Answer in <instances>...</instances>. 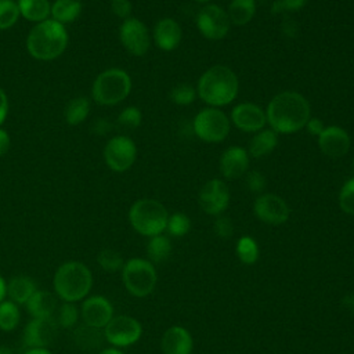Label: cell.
<instances>
[{"label": "cell", "mask_w": 354, "mask_h": 354, "mask_svg": "<svg viewBox=\"0 0 354 354\" xmlns=\"http://www.w3.org/2000/svg\"><path fill=\"white\" fill-rule=\"evenodd\" d=\"M310 116V102L304 95L293 90L275 94L266 109L267 124L277 134H293L300 131Z\"/></svg>", "instance_id": "6da1fadb"}, {"label": "cell", "mask_w": 354, "mask_h": 354, "mask_svg": "<svg viewBox=\"0 0 354 354\" xmlns=\"http://www.w3.org/2000/svg\"><path fill=\"white\" fill-rule=\"evenodd\" d=\"M239 82L235 72L225 65L206 69L196 83V95L209 106L230 105L238 95Z\"/></svg>", "instance_id": "7a4b0ae2"}, {"label": "cell", "mask_w": 354, "mask_h": 354, "mask_svg": "<svg viewBox=\"0 0 354 354\" xmlns=\"http://www.w3.org/2000/svg\"><path fill=\"white\" fill-rule=\"evenodd\" d=\"M68 46L65 26L54 19L36 24L26 37L28 53L39 61H51L59 57Z\"/></svg>", "instance_id": "3957f363"}, {"label": "cell", "mask_w": 354, "mask_h": 354, "mask_svg": "<svg viewBox=\"0 0 354 354\" xmlns=\"http://www.w3.org/2000/svg\"><path fill=\"white\" fill-rule=\"evenodd\" d=\"M53 283L57 295L64 301L75 303L88 295L93 277L86 264L80 261H66L55 271Z\"/></svg>", "instance_id": "277c9868"}, {"label": "cell", "mask_w": 354, "mask_h": 354, "mask_svg": "<svg viewBox=\"0 0 354 354\" xmlns=\"http://www.w3.org/2000/svg\"><path fill=\"white\" fill-rule=\"evenodd\" d=\"M131 91V77L120 68H109L101 72L91 87L93 100L105 106L122 102Z\"/></svg>", "instance_id": "5b68a950"}, {"label": "cell", "mask_w": 354, "mask_h": 354, "mask_svg": "<svg viewBox=\"0 0 354 354\" xmlns=\"http://www.w3.org/2000/svg\"><path fill=\"white\" fill-rule=\"evenodd\" d=\"M167 209L155 199H138L129 210V221L131 227L144 236H155L162 234L167 225Z\"/></svg>", "instance_id": "8992f818"}, {"label": "cell", "mask_w": 354, "mask_h": 354, "mask_svg": "<svg viewBox=\"0 0 354 354\" xmlns=\"http://www.w3.org/2000/svg\"><path fill=\"white\" fill-rule=\"evenodd\" d=\"M192 129L199 140L209 144H217L223 142L230 134L231 122L220 108L206 106L195 115Z\"/></svg>", "instance_id": "52a82bcc"}, {"label": "cell", "mask_w": 354, "mask_h": 354, "mask_svg": "<svg viewBox=\"0 0 354 354\" xmlns=\"http://www.w3.org/2000/svg\"><path fill=\"white\" fill-rule=\"evenodd\" d=\"M122 279L130 295L145 297L156 285V271L149 260L130 259L122 268Z\"/></svg>", "instance_id": "ba28073f"}, {"label": "cell", "mask_w": 354, "mask_h": 354, "mask_svg": "<svg viewBox=\"0 0 354 354\" xmlns=\"http://www.w3.org/2000/svg\"><path fill=\"white\" fill-rule=\"evenodd\" d=\"M199 33L212 41L224 39L231 28V22L227 11L213 3L205 4L196 14L195 18Z\"/></svg>", "instance_id": "9c48e42d"}, {"label": "cell", "mask_w": 354, "mask_h": 354, "mask_svg": "<svg viewBox=\"0 0 354 354\" xmlns=\"http://www.w3.org/2000/svg\"><path fill=\"white\" fill-rule=\"evenodd\" d=\"M137 158L136 142L127 136H115L105 144L104 159L106 166L116 171L123 173L129 170Z\"/></svg>", "instance_id": "30bf717a"}, {"label": "cell", "mask_w": 354, "mask_h": 354, "mask_svg": "<svg viewBox=\"0 0 354 354\" xmlns=\"http://www.w3.org/2000/svg\"><path fill=\"white\" fill-rule=\"evenodd\" d=\"M119 39L122 46L134 57H142L151 47V37L147 25L130 17L124 19L119 28Z\"/></svg>", "instance_id": "8fae6325"}, {"label": "cell", "mask_w": 354, "mask_h": 354, "mask_svg": "<svg viewBox=\"0 0 354 354\" xmlns=\"http://www.w3.org/2000/svg\"><path fill=\"white\" fill-rule=\"evenodd\" d=\"M198 202L206 214L216 217L223 214L230 205L228 185L221 178H210L202 185Z\"/></svg>", "instance_id": "7c38bea8"}, {"label": "cell", "mask_w": 354, "mask_h": 354, "mask_svg": "<svg viewBox=\"0 0 354 354\" xmlns=\"http://www.w3.org/2000/svg\"><path fill=\"white\" fill-rule=\"evenodd\" d=\"M142 333L141 324L129 315L112 317L104 330V337L116 347H126L140 340Z\"/></svg>", "instance_id": "4fadbf2b"}, {"label": "cell", "mask_w": 354, "mask_h": 354, "mask_svg": "<svg viewBox=\"0 0 354 354\" xmlns=\"http://www.w3.org/2000/svg\"><path fill=\"white\" fill-rule=\"evenodd\" d=\"M254 216L268 225L285 224L290 210L285 199L275 194H260L253 203Z\"/></svg>", "instance_id": "5bb4252c"}, {"label": "cell", "mask_w": 354, "mask_h": 354, "mask_svg": "<svg viewBox=\"0 0 354 354\" xmlns=\"http://www.w3.org/2000/svg\"><path fill=\"white\" fill-rule=\"evenodd\" d=\"M230 122L243 133H257L267 124L266 111L254 102H239L231 109Z\"/></svg>", "instance_id": "9a60e30c"}, {"label": "cell", "mask_w": 354, "mask_h": 354, "mask_svg": "<svg viewBox=\"0 0 354 354\" xmlns=\"http://www.w3.org/2000/svg\"><path fill=\"white\" fill-rule=\"evenodd\" d=\"M57 336V324L53 318H33L25 328L24 343L29 348H47Z\"/></svg>", "instance_id": "2e32d148"}, {"label": "cell", "mask_w": 354, "mask_h": 354, "mask_svg": "<svg viewBox=\"0 0 354 354\" xmlns=\"http://www.w3.org/2000/svg\"><path fill=\"white\" fill-rule=\"evenodd\" d=\"M318 147L321 152L329 158H342L348 152L351 138L343 127L332 124L326 126L319 134Z\"/></svg>", "instance_id": "e0dca14e"}, {"label": "cell", "mask_w": 354, "mask_h": 354, "mask_svg": "<svg viewBox=\"0 0 354 354\" xmlns=\"http://www.w3.org/2000/svg\"><path fill=\"white\" fill-rule=\"evenodd\" d=\"M220 173L227 180H235L248 173L249 153L248 149L239 145L228 147L220 156Z\"/></svg>", "instance_id": "ac0fdd59"}, {"label": "cell", "mask_w": 354, "mask_h": 354, "mask_svg": "<svg viewBox=\"0 0 354 354\" xmlns=\"http://www.w3.org/2000/svg\"><path fill=\"white\" fill-rule=\"evenodd\" d=\"M82 317L86 325L91 328H105L113 317V307L104 296H91L83 301Z\"/></svg>", "instance_id": "d6986e66"}, {"label": "cell", "mask_w": 354, "mask_h": 354, "mask_svg": "<svg viewBox=\"0 0 354 354\" xmlns=\"http://www.w3.org/2000/svg\"><path fill=\"white\" fill-rule=\"evenodd\" d=\"M152 37L159 50L169 53L180 46L183 40V29L176 19L166 17L155 24Z\"/></svg>", "instance_id": "ffe728a7"}, {"label": "cell", "mask_w": 354, "mask_h": 354, "mask_svg": "<svg viewBox=\"0 0 354 354\" xmlns=\"http://www.w3.org/2000/svg\"><path fill=\"white\" fill-rule=\"evenodd\" d=\"M160 348L163 354H191L194 340L185 328L177 325L170 326L162 336Z\"/></svg>", "instance_id": "44dd1931"}, {"label": "cell", "mask_w": 354, "mask_h": 354, "mask_svg": "<svg viewBox=\"0 0 354 354\" xmlns=\"http://www.w3.org/2000/svg\"><path fill=\"white\" fill-rule=\"evenodd\" d=\"M25 304L28 313L33 318H53L57 300L48 290H36Z\"/></svg>", "instance_id": "7402d4cb"}, {"label": "cell", "mask_w": 354, "mask_h": 354, "mask_svg": "<svg viewBox=\"0 0 354 354\" xmlns=\"http://www.w3.org/2000/svg\"><path fill=\"white\" fill-rule=\"evenodd\" d=\"M278 145V134L271 129H263L252 137L248 153L252 158H263L268 153H271Z\"/></svg>", "instance_id": "603a6c76"}, {"label": "cell", "mask_w": 354, "mask_h": 354, "mask_svg": "<svg viewBox=\"0 0 354 354\" xmlns=\"http://www.w3.org/2000/svg\"><path fill=\"white\" fill-rule=\"evenodd\" d=\"M36 283L28 275H17L7 285V295L11 301L24 304L36 292Z\"/></svg>", "instance_id": "cb8c5ba5"}, {"label": "cell", "mask_w": 354, "mask_h": 354, "mask_svg": "<svg viewBox=\"0 0 354 354\" xmlns=\"http://www.w3.org/2000/svg\"><path fill=\"white\" fill-rule=\"evenodd\" d=\"M227 14L231 25L245 26L256 14V0H231Z\"/></svg>", "instance_id": "d4e9b609"}, {"label": "cell", "mask_w": 354, "mask_h": 354, "mask_svg": "<svg viewBox=\"0 0 354 354\" xmlns=\"http://www.w3.org/2000/svg\"><path fill=\"white\" fill-rule=\"evenodd\" d=\"M19 14L30 22H43L48 19L51 4L48 0H18Z\"/></svg>", "instance_id": "484cf974"}, {"label": "cell", "mask_w": 354, "mask_h": 354, "mask_svg": "<svg viewBox=\"0 0 354 354\" xmlns=\"http://www.w3.org/2000/svg\"><path fill=\"white\" fill-rule=\"evenodd\" d=\"M82 12V3L80 0H55L51 4L50 15L51 19L59 24H69L77 19Z\"/></svg>", "instance_id": "4316f807"}, {"label": "cell", "mask_w": 354, "mask_h": 354, "mask_svg": "<svg viewBox=\"0 0 354 354\" xmlns=\"http://www.w3.org/2000/svg\"><path fill=\"white\" fill-rule=\"evenodd\" d=\"M171 253V242L166 235L151 236L147 245V254L151 263H163L169 259Z\"/></svg>", "instance_id": "83f0119b"}, {"label": "cell", "mask_w": 354, "mask_h": 354, "mask_svg": "<svg viewBox=\"0 0 354 354\" xmlns=\"http://www.w3.org/2000/svg\"><path fill=\"white\" fill-rule=\"evenodd\" d=\"M88 112H90V101L86 97H76L66 104L64 116L69 124L76 126L87 118Z\"/></svg>", "instance_id": "f1b7e54d"}, {"label": "cell", "mask_w": 354, "mask_h": 354, "mask_svg": "<svg viewBox=\"0 0 354 354\" xmlns=\"http://www.w3.org/2000/svg\"><path fill=\"white\" fill-rule=\"evenodd\" d=\"M21 313L14 301H1L0 303V329L10 332L15 329L19 324Z\"/></svg>", "instance_id": "f546056e"}, {"label": "cell", "mask_w": 354, "mask_h": 354, "mask_svg": "<svg viewBox=\"0 0 354 354\" xmlns=\"http://www.w3.org/2000/svg\"><path fill=\"white\" fill-rule=\"evenodd\" d=\"M259 245L252 236H241L236 242V256L243 264H254L259 259Z\"/></svg>", "instance_id": "4dcf8cb0"}, {"label": "cell", "mask_w": 354, "mask_h": 354, "mask_svg": "<svg viewBox=\"0 0 354 354\" xmlns=\"http://www.w3.org/2000/svg\"><path fill=\"white\" fill-rule=\"evenodd\" d=\"M75 340L82 348L93 350L101 344L102 336L100 333V329L91 328L84 324L75 330Z\"/></svg>", "instance_id": "1f68e13d"}, {"label": "cell", "mask_w": 354, "mask_h": 354, "mask_svg": "<svg viewBox=\"0 0 354 354\" xmlns=\"http://www.w3.org/2000/svg\"><path fill=\"white\" fill-rule=\"evenodd\" d=\"M166 230L171 236H176V238L184 236L191 230V220L185 213L176 212L173 214H169Z\"/></svg>", "instance_id": "d6a6232c"}, {"label": "cell", "mask_w": 354, "mask_h": 354, "mask_svg": "<svg viewBox=\"0 0 354 354\" xmlns=\"http://www.w3.org/2000/svg\"><path fill=\"white\" fill-rule=\"evenodd\" d=\"M18 4L14 0H0V30L10 29L19 18Z\"/></svg>", "instance_id": "836d02e7"}, {"label": "cell", "mask_w": 354, "mask_h": 354, "mask_svg": "<svg viewBox=\"0 0 354 354\" xmlns=\"http://www.w3.org/2000/svg\"><path fill=\"white\" fill-rule=\"evenodd\" d=\"M196 98V88L188 83H178L170 90V100L176 105H191Z\"/></svg>", "instance_id": "e575fe53"}, {"label": "cell", "mask_w": 354, "mask_h": 354, "mask_svg": "<svg viewBox=\"0 0 354 354\" xmlns=\"http://www.w3.org/2000/svg\"><path fill=\"white\" fill-rule=\"evenodd\" d=\"M97 261L101 266V268H104L105 271H109V272H115L118 270H122L123 266H124L123 257L120 256L119 252H116L113 249L101 250L97 256Z\"/></svg>", "instance_id": "d590c367"}, {"label": "cell", "mask_w": 354, "mask_h": 354, "mask_svg": "<svg viewBox=\"0 0 354 354\" xmlns=\"http://www.w3.org/2000/svg\"><path fill=\"white\" fill-rule=\"evenodd\" d=\"M339 206L342 212L354 216V177L344 181L339 192Z\"/></svg>", "instance_id": "8d00e7d4"}, {"label": "cell", "mask_w": 354, "mask_h": 354, "mask_svg": "<svg viewBox=\"0 0 354 354\" xmlns=\"http://www.w3.org/2000/svg\"><path fill=\"white\" fill-rule=\"evenodd\" d=\"M142 113L137 106H126L118 116V124L124 129H136L141 124Z\"/></svg>", "instance_id": "74e56055"}, {"label": "cell", "mask_w": 354, "mask_h": 354, "mask_svg": "<svg viewBox=\"0 0 354 354\" xmlns=\"http://www.w3.org/2000/svg\"><path fill=\"white\" fill-rule=\"evenodd\" d=\"M79 318V313L77 308L73 303L65 301L59 310H58V315H57V322L62 326V328H72L73 325H76Z\"/></svg>", "instance_id": "f35d334b"}, {"label": "cell", "mask_w": 354, "mask_h": 354, "mask_svg": "<svg viewBox=\"0 0 354 354\" xmlns=\"http://www.w3.org/2000/svg\"><path fill=\"white\" fill-rule=\"evenodd\" d=\"M213 231L218 238L228 239L234 234V224L228 216L220 214L216 217V220L213 223Z\"/></svg>", "instance_id": "ab89813d"}, {"label": "cell", "mask_w": 354, "mask_h": 354, "mask_svg": "<svg viewBox=\"0 0 354 354\" xmlns=\"http://www.w3.org/2000/svg\"><path fill=\"white\" fill-rule=\"evenodd\" d=\"M266 185H267V180L260 171L252 170L246 173V187L250 192L263 194V191L266 189Z\"/></svg>", "instance_id": "60d3db41"}, {"label": "cell", "mask_w": 354, "mask_h": 354, "mask_svg": "<svg viewBox=\"0 0 354 354\" xmlns=\"http://www.w3.org/2000/svg\"><path fill=\"white\" fill-rule=\"evenodd\" d=\"M308 0H275L271 6L272 14H281L285 11H299L301 10Z\"/></svg>", "instance_id": "b9f144b4"}, {"label": "cell", "mask_w": 354, "mask_h": 354, "mask_svg": "<svg viewBox=\"0 0 354 354\" xmlns=\"http://www.w3.org/2000/svg\"><path fill=\"white\" fill-rule=\"evenodd\" d=\"M111 10L118 18L124 21L130 18L133 11V4L130 0H111Z\"/></svg>", "instance_id": "7bdbcfd3"}, {"label": "cell", "mask_w": 354, "mask_h": 354, "mask_svg": "<svg viewBox=\"0 0 354 354\" xmlns=\"http://www.w3.org/2000/svg\"><path fill=\"white\" fill-rule=\"evenodd\" d=\"M306 130L308 131V134H311V136H314V137H319V134L324 131V129L326 127L325 124H324V122L319 119V118H313V116H310V119L307 120V123H306Z\"/></svg>", "instance_id": "ee69618b"}, {"label": "cell", "mask_w": 354, "mask_h": 354, "mask_svg": "<svg viewBox=\"0 0 354 354\" xmlns=\"http://www.w3.org/2000/svg\"><path fill=\"white\" fill-rule=\"evenodd\" d=\"M8 113V98L4 90L0 87V126L4 123Z\"/></svg>", "instance_id": "f6af8a7d"}, {"label": "cell", "mask_w": 354, "mask_h": 354, "mask_svg": "<svg viewBox=\"0 0 354 354\" xmlns=\"http://www.w3.org/2000/svg\"><path fill=\"white\" fill-rule=\"evenodd\" d=\"M11 147V138H10V134L0 127V156H3L4 153L8 152Z\"/></svg>", "instance_id": "bcb514c9"}, {"label": "cell", "mask_w": 354, "mask_h": 354, "mask_svg": "<svg viewBox=\"0 0 354 354\" xmlns=\"http://www.w3.org/2000/svg\"><path fill=\"white\" fill-rule=\"evenodd\" d=\"M340 306H342V308H343L346 313H348L350 315L354 317V293L344 296V297L342 299V301H340Z\"/></svg>", "instance_id": "7dc6e473"}, {"label": "cell", "mask_w": 354, "mask_h": 354, "mask_svg": "<svg viewBox=\"0 0 354 354\" xmlns=\"http://www.w3.org/2000/svg\"><path fill=\"white\" fill-rule=\"evenodd\" d=\"M111 130V124L108 123V120H105V119H100V120H97L95 123H94V131L97 133V134H105V133H108Z\"/></svg>", "instance_id": "c3c4849f"}, {"label": "cell", "mask_w": 354, "mask_h": 354, "mask_svg": "<svg viewBox=\"0 0 354 354\" xmlns=\"http://www.w3.org/2000/svg\"><path fill=\"white\" fill-rule=\"evenodd\" d=\"M6 295H7V285H6L4 279L0 277V303L4 300Z\"/></svg>", "instance_id": "681fc988"}, {"label": "cell", "mask_w": 354, "mask_h": 354, "mask_svg": "<svg viewBox=\"0 0 354 354\" xmlns=\"http://www.w3.org/2000/svg\"><path fill=\"white\" fill-rule=\"evenodd\" d=\"M25 354H53V353L47 348H29Z\"/></svg>", "instance_id": "f907efd6"}, {"label": "cell", "mask_w": 354, "mask_h": 354, "mask_svg": "<svg viewBox=\"0 0 354 354\" xmlns=\"http://www.w3.org/2000/svg\"><path fill=\"white\" fill-rule=\"evenodd\" d=\"M100 354H123V353L119 351L118 348H105V350H102Z\"/></svg>", "instance_id": "816d5d0a"}, {"label": "cell", "mask_w": 354, "mask_h": 354, "mask_svg": "<svg viewBox=\"0 0 354 354\" xmlns=\"http://www.w3.org/2000/svg\"><path fill=\"white\" fill-rule=\"evenodd\" d=\"M0 354H14V351L7 346H0Z\"/></svg>", "instance_id": "f5cc1de1"}, {"label": "cell", "mask_w": 354, "mask_h": 354, "mask_svg": "<svg viewBox=\"0 0 354 354\" xmlns=\"http://www.w3.org/2000/svg\"><path fill=\"white\" fill-rule=\"evenodd\" d=\"M194 1H196L199 4H209V1H212V0H194Z\"/></svg>", "instance_id": "db71d44e"}, {"label": "cell", "mask_w": 354, "mask_h": 354, "mask_svg": "<svg viewBox=\"0 0 354 354\" xmlns=\"http://www.w3.org/2000/svg\"><path fill=\"white\" fill-rule=\"evenodd\" d=\"M353 169H354V159H353Z\"/></svg>", "instance_id": "11a10c76"}]
</instances>
